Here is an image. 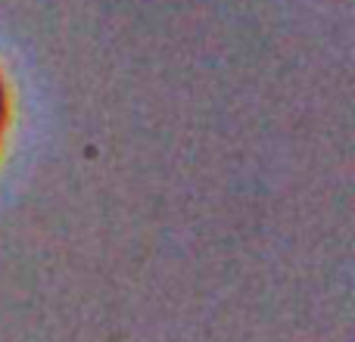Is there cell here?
Masks as SVG:
<instances>
[{
	"label": "cell",
	"instance_id": "6da1fadb",
	"mask_svg": "<svg viewBox=\"0 0 355 342\" xmlns=\"http://www.w3.org/2000/svg\"><path fill=\"white\" fill-rule=\"evenodd\" d=\"M6 125V91H3V78H0V134H3Z\"/></svg>",
	"mask_w": 355,
	"mask_h": 342
}]
</instances>
